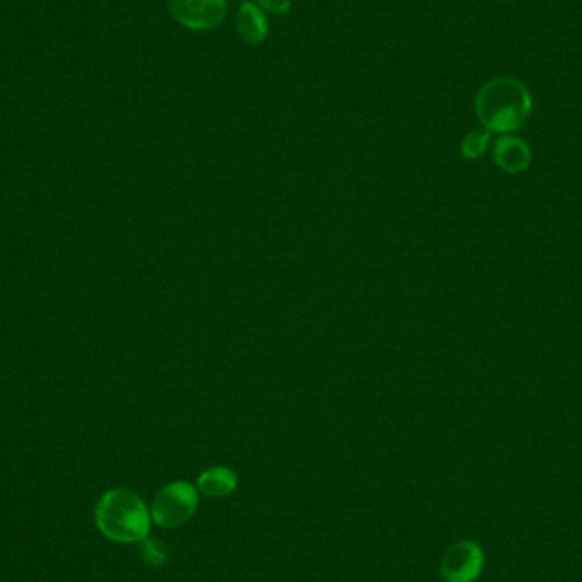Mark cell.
I'll return each mask as SVG.
<instances>
[{
  "label": "cell",
  "mask_w": 582,
  "mask_h": 582,
  "mask_svg": "<svg viewBox=\"0 0 582 582\" xmlns=\"http://www.w3.org/2000/svg\"><path fill=\"white\" fill-rule=\"evenodd\" d=\"M198 509V492L188 482H172L155 496L150 518L162 528H177L191 520Z\"/></svg>",
  "instance_id": "obj_3"
},
{
  "label": "cell",
  "mask_w": 582,
  "mask_h": 582,
  "mask_svg": "<svg viewBox=\"0 0 582 582\" xmlns=\"http://www.w3.org/2000/svg\"><path fill=\"white\" fill-rule=\"evenodd\" d=\"M96 525L104 537L118 543H138L149 535L150 513L142 499L128 489H113L97 503Z\"/></svg>",
  "instance_id": "obj_2"
},
{
  "label": "cell",
  "mask_w": 582,
  "mask_h": 582,
  "mask_svg": "<svg viewBox=\"0 0 582 582\" xmlns=\"http://www.w3.org/2000/svg\"><path fill=\"white\" fill-rule=\"evenodd\" d=\"M235 28L246 45H261L269 35L268 14L256 2H242L235 18Z\"/></svg>",
  "instance_id": "obj_6"
},
{
  "label": "cell",
  "mask_w": 582,
  "mask_h": 582,
  "mask_svg": "<svg viewBox=\"0 0 582 582\" xmlns=\"http://www.w3.org/2000/svg\"><path fill=\"white\" fill-rule=\"evenodd\" d=\"M489 138H491V132L485 128L468 133L462 143L463 154L467 157H479L480 154H484Z\"/></svg>",
  "instance_id": "obj_9"
},
{
  "label": "cell",
  "mask_w": 582,
  "mask_h": 582,
  "mask_svg": "<svg viewBox=\"0 0 582 582\" xmlns=\"http://www.w3.org/2000/svg\"><path fill=\"white\" fill-rule=\"evenodd\" d=\"M240 2H247V0H240Z\"/></svg>",
  "instance_id": "obj_12"
},
{
  "label": "cell",
  "mask_w": 582,
  "mask_h": 582,
  "mask_svg": "<svg viewBox=\"0 0 582 582\" xmlns=\"http://www.w3.org/2000/svg\"><path fill=\"white\" fill-rule=\"evenodd\" d=\"M256 4L271 16H286L291 11V0H256Z\"/></svg>",
  "instance_id": "obj_11"
},
{
  "label": "cell",
  "mask_w": 582,
  "mask_h": 582,
  "mask_svg": "<svg viewBox=\"0 0 582 582\" xmlns=\"http://www.w3.org/2000/svg\"><path fill=\"white\" fill-rule=\"evenodd\" d=\"M138 543H140V555L147 564L159 567L166 562V550L160 545L159 540L145 537Z\"/></svg>",
  "instance_id": "obj_10"
},
{
  "label": "cell",
  "mask_w": 582,
  "mask_h": 582,
  "mask_svg": "<svg viewBox=\"0 0 582 582\" xmlns=\"http://www.w3.org/2000/svg\"><path fill=\"white\" fill-rule=\"evenodd\" d=\"M484 567V552L475 542H458L448 548L441 560V574L446 582H474Z\"/></svg>",
  "instance_id": "obj_5"
},
{
  "label": "cell",
  "mask_w": 582,
  "mask_h": 582,
  "mask_svg": "<svg viewBox=\"0 0 582 582\" xmlns=\"http://www.w3.org/2000/svg\"><path fill=\"white\" fill-rule=\"evenodd\" d=\"M494 152H496L497 162L508 171H523L530 162V150L520 138H499Z\"/></svg>",
  "instance_id": "obj_8"
},
{
  "label": "cell",
  "mask_w": 582,
  "mask_h": 582,
  "mask_svg": "<svg viewBox=\"0 0 582 582\" xmlns=\"http://www.w3.org/2000/svg\"><path fill=\"white\" fill-rule=\"evenodd\" d=\"M237 475L227 467H213L198 479V489L210 497H227L237 489Z\"/></svg>",
  "instance_id": "obj_7"
},
{
  "label": "cell",
  "mask_w": 582,
  "mask_h": 582,
  "mask_svg": "<svg viewBox=\"0 0 582 582\" xmlns=\"http://www.w3.org/2000/svg\"><path fill=\"white\" fill-rule=\"evenodd\" d=\"M172 18L191 31H212L227 16V0H167Z\"/></svg>",
  "instance_id": "obj_4"
},
{
  "label": "cell",
  "mask_w": 582,
  "mask_h": 582,
  "mask_svg": "<svg viewBox=\"0 0 582 582\" xmlns=\"http://www.w3.org/2000/svg\"><path fill=\"white\" fill-rule=\"evenodd\" d=\"M531 94L513 77H497L482 86L475 109L485 130L508 133L525 125L531 115Z\"/></svg>",
  "instance_id": "obj_1"
}]
</instances>
